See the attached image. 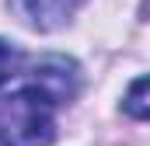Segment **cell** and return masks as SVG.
I'll list each match as a JSON object with an SVG mask.
<instances>
[{
    "label": "cell",
    "mask_w": 150,
    "mask_h": 146,
    "mask_svg": "<svg viewBox=\"0 0 150 146\" xmlns=\"http://www.w3.org/2000/svg\"><path fill=\"white\" fill-rule=\"evenodd\" d=\"M59 101L38 84H25L14 94L0 98V146H49L56 139Z\"/></svg>",
    "instance_id": "obj_1"
},
{
    "label": "cell",
    "mask_w": 150,
    "mask_h": 146,
    "mask_svg": "<svg viewBox=\"0 0 150 146\" xmlns=\"http://www.w3.org/2000/svg\"><path fill=\"white\" fill-rule=\"evenodd\" d=\"M32 84H38L45 94H52L59 105H67L77 94V87H80V70H77L74 59H67V56H45V59H38L35 70H32Z\"/></svg>",
    "instance_id": "obj_2"
},
{
    "label": "cell",
    "mask_w": 150,
    "mask_h": 146,
    "mask_svg": "<svg viewBox=\"0 0 150 146\" xmlns=\"http://www.w3.org/2000/svg\"><path fill=\"white\" fill-rule=\"evenodd\" d=\"M84 0H11V11L35 32H52L67 25Z\"/></svg>",
    "instance_id": "obj_3"
},
{
    "label": "cell",
    "mask_w": 150,
    "mask_h": 146,
    "mask_svg": "<svg viewBox=\"0 0 150 146\" xmlns=\"http://www.w3.org/2000/svg\"><path fill=\"white\" fill-rule=\"evenodd\" d=\"M122 108L126 115H133V118H150V77H140L129 91H126V98H122Z\"/></svg>",
    "instance_id": "obj_4"
},
{
    "label": "cell",
    "mask_w": 150,
    "mask_h": 146,
    "mask_svg": "<svg viewBox=\"0 0 150 146\" xmlns=\"http://www.w3.org/2000/svg\"><path fill=\"white\" fill-rule=\"evenodd\" d=\"M21 59H25V56H21V49L0 38V87H4L7 80H14V77H18V70H21Z\"/></svg>",
    "instance_id": "obj_5"
}]
</instances>
